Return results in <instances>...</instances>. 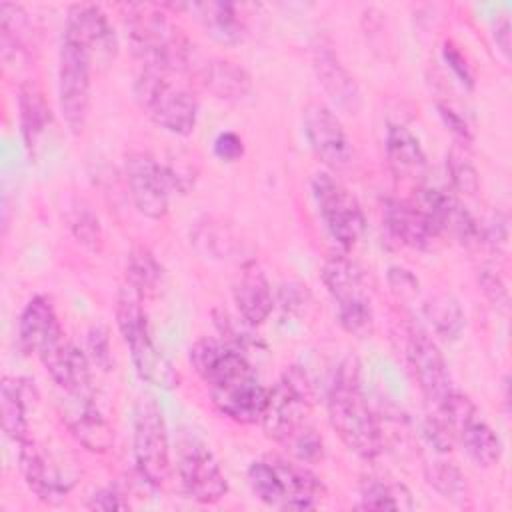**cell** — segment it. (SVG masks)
I'll return each instance as SVG.
<instances>
[{
	"label": "cell",
	"mask_w": 512,
	"mask_h": 512,
	"mask_svg": "<svg viewBox=\"0 0 512 512\" xmlns=\"http://www.w3.org/2000/svg\"><path fill=\"white\" fill-rule=\"evenodd\" d=\"M478 286L486 300L500 312H508L510 308V294L504 280L490 268H482L478 274Z\"/></svg>",
	"instance_id": "41"
},
{
	"label": "cell",
	"mask_w": 512,
	"mask_h": 512,
	"mask_svg": "<svg viewBox=\"0 0 512 512\" xmlns=\"http://www.w3.org/2000/svg\"><path fill=\"white\" fill-rule=\"evenodd\" d=\"M86 506L90 510H102V512L128 510L130 508L128 500L124 498V494L116 486H106V488H100V490L92 492V496L88 498Z\"/></svg>",
	"instance_id": "44"
},
{
	"label": "cell",
	"mask_w": 512,
	"mask_h": 512,
	"mask_svg": "<svg viewBox=\"0 0 512 512\" xmlns=\"http://www.w3.org/2000/svg\"><path fill=\"white\" fill-rule=\"evenodd\" d=\"M232 298L240 318L252 328L264 324L272 314V288L264 270L254 260L242 264L232 288Z\"/></svg>",
	"instance_id": "25"
},
{
	"label": "cell",
	"mask_w": 512,
	"mask_h": 512,
	"mask_svg": "<svg viewBox=\"0 0 512 512\" xmlns=\"http://www.w3.org/2000/svg\"><path fill=\"white\" fill-rule=\"evenodd\" d=\"M92 54L76 40L62 36L58 54V106L70 132L86 126L92 96Z\"/></svg>",
	"instance_id": "12"
},
{
	"label": "cell",
	"mask_w": 512,
	"mask_h": 512,
	"mask_svg": "<svg viewBox=\"0 0 512 512\" xmlns=\"http://www.w3.org/2000/svg\"><path fill=\"white\" fill-rule=\"evenodd\" d=\"M246 480L262 504L278 510H312L326 496L322 480L308 464L280 456L254 460L248 466Z\"/></svg>",
	"instance_id": "3"
},
{
	"label": "cell",
	"mask_w": 512,
	"mask_h": 512,
	"mask_svg": "<svg viewBox=\"0 0 512 512\" xmlns=\"http://www.w3.org/2000/svg\"><path fill=\"white\" fill-rule=\"evenodd\" d=\"M312 68L322 90L338 110L346 114H356L360 110V86L326 36H318L312 44Z\"/></svg>",
	"instance_id": "16"
},
{
	"label": "cell",
	"mask_w": 512,
	"mask_h": 512,
	"mask_svg": "<svg viewBox=\"0 0 512 512\" xmlns=\"http://www.w3.org/2000/svg\"><path fill=\"white\" fill-rule=\"evenodd\" d=\"M190 364L194 372L200 376V380L206 384V388L220 386L248 370H252L246 356L226 344L224 340L216 338H200L190 346L188 352Z\"/></svg>",
	"instance_id": "20"
},
{
	"label": "cell",
	"mask_w": 512,
	"mask_h": 512,
	"mask_svg": "<svg viewBox=\"0 0 512 512\" xmlns=\"http://www.w3.org/2000/svg\"><path fill=\"white\" fill-rule=\"evenodd\" d=\"M436 110H438V116H440L444 128L452 134V138L458 142V146L468 148L474 142V134H472L468 122L452 106H448L444 102H438Z\"/></svg>",
	"instance_id": "42"
},
{
	"label": "cell",
	"mask_w": 512,
	"mask_h": 512,
	"mask_svg": "<svg viewBox=\"0 0 512 512\" xmlns=\"http://www.w3.org/2000/svg\"><path fill=\"white\" fill-rule=\"evenodd\" d=\"M142 302L144 300L128 284H124L116 296V326L124 344L128 346L130 360L138 378L150 386L174 390L180 384V374L174 364L156 348Z\"/></svg>",
	"instance_id": "4"
},
{
	"label": "cell",
	"mask_w": 512,
	"mask_h": 512,
	"mask_svg": "<svg viewBox=\"0 0 512 512\" xmlns=\"http://www.w3.org/2000/svg\"><path fill=\"white\" fill-rule=\"evenodd\" d=\"M18 120L24 146L34 156L38 140L52 120L50 106L36 80H24L18 86Z\"/></svg>",
	"instance_id": "30"
},
{
	"label": "cell",
	"mask_w": 512,
	"mask_h": 512,
	"mask_svg": "<svg viewBox=\"0 0 512 512\" xmlns=\"http://www.w3.org/2000/svg\"><path fill=\"white\" fill-rule=\"evenodd\" d=\"M302 126L312 152L330 170H342L352 162L350 138L330 106L308 102L302 110Z\"/></svg>",
	"instance_id": "15"
},
{
	"label": "cell",
	"mask_w": 512,
	"mask_h": 512,
	"mask_svg": "<svg viewBox=\"0 0 512 512\" xmlns=\"http://www.w3.org/2000/svg\"><path fill=\"white\" fill-rule=\"evenodd\" d=\"M442 58L448 64V68L452 70V74L456 76V80L466 88V90H474V70L468 62V58L464 56V52L460 50V46H456L452 40H444L442 44Z\"/></svg>",
	"instance_id": "40"
},
{
	"label": "cell",
	"mask_w": 512,
	"mask_h": 512,
	"mask_svg": "<svg viewBox=\"0 0 512 512\" xmlns=\"http://www.w3.org/2000/svg\"><path fill=\"white\" fill-rule=\"evenodd\" d=\"M72 398V406L64 410V422L74 440L94 454H104L114 446V430L94 404L92 396Z\"/></svg>",
	"instance_id": "26"
},
{
	"label": "cell",
	"mask_w": 512,
	"mask_h": 512,
	"mask_svg": "<svg viewBox=\"0 0 512 512\" xmlns=\"http://www.w3.org/2000/svg\"><path fill=\"white\" fill-rule=\"evenodd\" d=\"M68 230L86 250L100 254L104 248V230L98 214L84 200H74L66 212Z\"/></svg>",
	"instance_id": "35"
},
{
	"label": "cell",
	"mask_w": 512,
	"mask_h": 512,
	"mask_svg": "<svg viewBox=\"0 0 512 512\" xmlns=\"http://www.w3.org/2000/svg\"><path fill=\"white\" fill-rule=\"evenodd\" d=\"M320 278L336 302L342 330L356 338H368L374 332V310L364 270L346 254H334L324 260Z\"/></svg>",
	"instance_id": "6"
},
{
	"label": "cell",
	"mask_w": 512,
	"mask_h": 512,
	"mask_svg": "<svg viewBox=\"0 0 512 512\" xmlns=\"http://www.w3.org/2000/svg\"><path fill=\"white\" fill-rule=\"evenodd\" d=\"M446 174L452 186V192L456 196H476L480 190V176L476 166L470 162V158L458 150L452 148L446 154Z\"/></svg>",
	"instance_id": "37"
},
{
	"label": "cell",
	"mask_w": 512,
	"mask_h": 512,
	"mask_svg": "<svg viewBox=\"0 0 512 512\" xmlns=\"http://www.w3.org/2000/svg\"><path fill=\"white\" fill-rule=\"evenodd\" d=\"M382 224L396 244L412 250H428L440 236L430 216L412 200L388 198L382 208Z\"/></svg>",
	"instance_id": "19"
},
{
	"label": "cell",
	"mask_w": 512,
	"mask_h": 512,
	"mask_svg": "<svg viewBox=\"0 0 512 512\" xmlns=\"http://www.w3.org/2000/svg\"><path fill=\"white\" fill-rule=\"evenodd\" d=\"M386 280H388V286H390L392 294L398 300H412V298H416L420 282H418V278L414 276L412 270H408L404 266H390L388 274H386Z\"/></svg>",
	"instance_id": "43"
},
{
	"label": "cell",
	"mask_w": 512,
	"mask_h": 512,
	"mask_svg": "<svg viewBox=\"0 0 512 512\" xmlns=\"http://www.w3.org/2000/svg\"><path fill=\"white\" fill-rule=\"evenodd\" d=\"M198 82L218 100L240 102L252 92V76L244 66L228 58H208L196 66Z\"/></svg>",
	"instance_id": "28"
},
{
	"label": "cell",
	"mask_w": 512,
	"mask_h": 512,
	"mask_svg": "<svg viewBox=\"0 0 512 512\" xmlns=\"http://www.w3.org/2000/svg\"><path fill=\"white\" fill-rule=\"evenodd\" d=\"M214 154L222 162H236L244 156V140L232 130L220 132L214 140Z\"/></svg>",
	"instance_id": "45"
},
{
	"label": "cell",
	"mask_w": 512,
	"mask_h": 512,
	"mask_svg": "<svg viewBox=\"0 0 512 512\" xmlns=\"http://www.w3.org/2000/svg\"><path fill=\"white\" fill-rule=\"evenodd\" d=\"M412 494L400 482H390L382 478H366L360 486L362 510H412Z\"/></svg>",
	"instance_id": "33"
},
{
	"label": "cell",
	"mask_w": 512,
	"mask_h": 512,
	"mask_svg": "<svg viewBox=\"0 0 512 512\" xmlns=\"http://www.w3.org/2000/svg\"><path fill=\"white\" fill-rule=\"evenodd\" d=\"M122 16L128 46L142 68H156L170 74L192 68V42L162 6L126 4Z\"/></svg>",
	"instance_id": "2"
},
{
	"label": "cell",
	"mask_w": 512,
	"mask_h": 512,
	"mask_svg": "<svg viewBox=\"0 0 512 512\" xmlns=\"http://www.w3.org/2000/svg\"><path fill=\"white\" fill-rule=\"evenodd\" d=\"M312 196L318 216L332 240L342 252H350L366 230V216L358 198L324 170L312 176Z\"/></svg>",
	"instance_id": "11"
},
{
	"label": "cell",
	"mask_w": 512,
	"mask_h": 512,
	"mask_svg": "<svg viewBox=\"0 0 512 512\" xmlns=\"http://www.w3.org/2000/svg\"><path fill=\"white\" fill-rule=\"evenodd\" d=\"M86 356L92 366L100 368L102 372L112 370L114 358H112V346H110V334L106 326L94 324L86 332Z\"/></svg>",
	"instance_id": "39"
},
{
	"label": "cell",
	"mask_w": 512,
	"mask_h": 512,
	"mask_svg": "<svg viewBox=\"0 0 512 512\" xmlns=\"http://www.w3.org/2000/svg\"><path fill=\"white\" fill-rule=\"evenodd\" d=\"M434 414L450 428L466 456L480 468H492L500 462L502 440L482 418L472 398L456 388L434 408Z\"/></svg>",
	"instance_id": "8"
},
{
	"label": "cell",
	"mask_w": 512,
	"mask_h": 512,
	"mask_svg": "<svg viewBox=\"0 0 512 512\" xmlns=\"http://www.w3.org/2000/svg\"><path fill=\"white\" fill-rule=\"evenodd\" d=\"M38 400V390L30 378L4 376L0 382V418L4 434L22 444L30 438L28 410Z\"/></svg>",
	"instance_id": "27"
},
{
	"label": "cell",
	"mask_w": 512,
	"mask_h": 512,
	"mask_svg": "<svg viewBox=\"0 0 512 512\" xmlns=\"http://www.w3.org/2000/svg\"><path fill=\"white\" fill-rule=\"evenodd\" d=\"M176 470L184 492L198 504H216L228 494V478L218 458L194 436L180 442Z\"/></svg>",
	"instance_id": "14"
},
{
	"label": "cell",
	"mask_w": 512,
	"mask_h": 512,
	"mask_svg": "<svg viewBox=\"0 0 512 512\" xmlns=\"http://www.w3.org/2000/svg\"><path fill=\"white\" fill-rule=\"evenodd\" d=\"M32 24L24 6L14 2L0 4V54L6 66L30 56Z\"/></svg>",
	"instance_id": "31"
},
{
	"label": "cell",
	"mask_w": 512,
	"mask_h": 512,
	"mask_svg": "<svg viewBox=\"0 0 512 512\" xmlns=\"http://www.w3.org/2000/svg\"><path fill=\"white\" fill-rule=\"evenodd\" d=\"M312 408V382L302 366L292 364L282 372L278 382L268 388L266 404L258 424L270 440L284 444L298 430L310 424Z\"/></svg>",
	"instance_id": "7"
},
{
	"label": "cell",
	"mask_w": 512,
	"mask_h": 512,
	"mask_svg": "<svg viewBox=\"0 0 512 512\" xmlns=\"http://www.w3.org/2000/svg\"><path fill=\"white\" fill-rule=\"evenodd\" d=\"M126 284L142 298L150 300L160 294L162 280H164V270L154 252L148 246L136 244L130 248L126 256Z\"/></svg>",
	"instance_id": "32"
},
{
	"label": "cell",
	"mask_w": 512,
	"mask_h": 512,
	"mask_svg": "<svg viewBox=\"0 0 512 512\" xmlns=\"http://www.w3.org/2000/svg\"><path fill=\"white\" fill-rule=\"evenodd\" d=\"M64 36L82 44L92 54V58H110L118 50L116 32L106 12L96 4H72L68 8Z\"/></svg>",
	"instance_id": "22"
},
{
	"label": "cell",
	"mask_w": 512,
	"mask_h": 512,
	"mask_svg": "<svg viewBox=\"0 0 512 512\" xmlns=\"http://www.w3.org/2000/svg\"><path fill=\"white\" fill-rule=\"evenodd\" d=\"M174 10H186L202 26V30L222 46H236L248 34V22L240 6L234 2H186L174 4Z\"/></svg>",
	"instance_id": "24"
},
{
	"label": "cell",
	"mask_w": 512,
	"mask_h": 512,
	"mask_svg": "<svg viewBox=\"0 0 512 512\" xmlns=\"http://www.w3.org/2000/svg\"><path fill=\"white\" fill-rule=\"evenodd\" d=\"M132 450L140 478L152 488H162L172 472L170 440L162 408L152 396H142L136 402Z\"/></svg>",
	"instance_id": "9"
},
{
	"label": "cell",
	"mask_w": 512,
	"mask_h": 512,
	"mask_svg": "<svg viewBox=\"0 0 512 512\" xmlns=\"http://www.w3.org/2000/svg\"><path fill=\"white\" fill-rule=\"evenodd\" d=\"M424 316L434 334L442 340H456L466 326L464 310L460 302L450 294H436L428 298L424 304Z\"/></svg>",
	"instance_id": "34"
},
{
	"label": "cell",
	"mask_w": 512,
	"mask_h": 512,
	"mask_svg": "<svg viewBox=\"0 0 512 512\" xmlns=\"http://www.w3.org/2000/svg\"><path fill=\"white\" fill-rule=\"evenodd\" d=\"M46 372L68 396H92V364L82 348L64 336L50 344L40 356Z\"/></svg>",
	"instance_id": "18"
},
{
	"label": "cell",
	"mask_w": 512,
	"mask_h": 512,
	"mask_svg": "<svg viewBox=\"0 0 512 512\" xmlns=\"http://www.w3.org/2000/svg\"><path fill=\"white\" fill-rule=\"evenodd\" d=\"M424 476H426V482L446 500L462 502L468 494V486L462 470L450 460L434 458L426 462Z\"/></svg>",
	"instance_id": "36"
},
{
	"label": "cell",
	"mask_w": 512,
	"mask_h": 512,
	"mask_svg": "<svg viewBox=\"0 0 512 512\" xmlns=\"http://www.w3.org/2000/svg\"><path fill=\"white\" fill-rule=\"evenodd\" d=\"M170 76V72L142 68L134 82V96L156 126L174 136H190L198 120V98Z\"/></svg>",
	"instance_id": "5"
},
{
	"label": "cell",
	"mask_w": 512,
	"mask_h": 512,
	"mask_svg": "<svg viewBox=\"0 0 512 512\" xmlns=\"http://www.w3.org/2000/svg\"><path fill=\"white\" fill-rule=\"evenodd\" d=\"M282 446L296 462H302V464H318L324 458L322 436L318 434V430L312 424L298 430Z\"/></svg>",
	"instance_id": "38"
},
{
	"label": "cell",
	"mask_w": 512,
	"mask_h": 512,
	"mask_svg": "<svg viewBox=\"0 0 512 512\" xmlns=\"http://www.w3.org/2000/svg\"><path fill=\"white\" fill-rule=\"evenodd\" d=\"M494 42L498 44L504 56L510 54V20L506 16H502L494 26Z\"/></svg>",
	"instance_id": "46"
},
{
	"label": "cell",
	"mask_w": 512,
	"mask_h": 512,
	"mask_svg": "<svg viewBox=\"0 0 512 512\" xmlns=\"http://www.w3.org/2000/svg\"><path fill=\"white\" fill-rule=\"evenodd\" d=\"M208 392L214 408L222 416L238 424L260 422L266 396H268V388L260 384L254 368L220 386L208 388Z\"/></svg>",
	"instance_id": "17"
},
{
	"label": "cell",
	"mask_w": 512,
	"mask_h": 512,
	"mask_svg": "<svg viewBox=\"0 0 512 512\" xmlns=\"http://www.w3.org/2000/svg\"><path fill=\"white\" fill-rule=\"evenodd\" d=\"M124 170L136 210L150 220H162L168 214L172 192H186L190 188L186 176L158 162L148 152H130Z\"/></svg>",
	"instance_id": "10"
},
{
	"label": "cell",
	"mask_w": 512,
	"mask_h": 512,
	"mask_svg": "<svg viewBox=\"0 0 512 512\" xmlns=\"http://www.w3.org/2000/svg\"><path fill=\"white\" fill-rule=\"evenodd\" d=\"M326 410L332 430L350 452L362 460L382 454V428L362 388L358 358L346 356L338 364L328 388Z\"/></svg>",
	"instance_id": "1"
},
{
	"label": "cell",
	"mask_w": 512,
	"mask_h": 512,
	"mask_svg": "<svg viewBox=\"0 0 512 512\" xmlns=\"http://www.w3.org/2000/svg\"><path fill=\"white\" fill-rule=\"evenodd\" d=\"M18 468L26 486L46 504L62 502L72 488V482L58 470V466L46 456L44 448L32 438L20 444Z\"/></svg>",
	"instance_id": "21"
},
{
	"label": "cell",
	"mask_w": 512,
	"mask_h": 512,
	"mask_svg": "<svg viewBox=\"0 0 512 512\" xmlns=\"http://www.w3.org/2000/svg\"><path fill=\"white\" fill-rule=\"evenodd\" d=\"M386 162L396 180L418 182L426 174V154L420 140L402 124H388L386 128Z\"/></svg>",
	"instance_id": "29"
},
{
	"label": "cell",
	"mask_w": 512,
	"mask_h": 512,
	"mask_svg": "<svg viewBox=\"0 0 512 512\" xmlns=\"http://www.w3.org/2000/svg\"><path fill=\"white\" fill-rule=\"evenodd\" d=\"M404 356L424 400L436 408L454 388L440 346L422 326L410 324L404 338Z\"/></svg>",
	"instance_id": "13"
},
{
	"label": "cell",
	"mask_w": 512,
	"mask_h": 512,
	"mask_svg": "<svg viewBox=\"0 0 512 512\" xmlns=\"http://www.w3.org/2000/svg\"><path fill=\"white\" fill-rule=\"evenodd\" d=\"M62 336L64 332L50 298L44 294L32 296L18 318V350L24 356H40L50 344H54Z\"/></svg>",
	"instance_id": "23"
}]
</instances>
